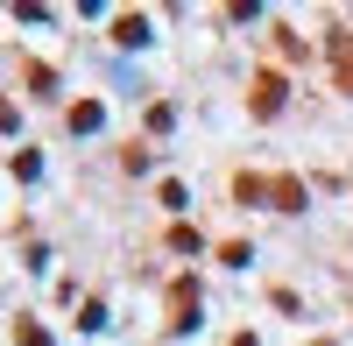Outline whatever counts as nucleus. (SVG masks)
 Returning <instances> with one entry per match:
<instances>
[{
  "mask_svg": "<svg viewBox=\"0 0 353 346\" xmlns=\"http://www.w3.org/2000/svg\"><path fill=\"white\" fill-rule=\"evenodd\" d=\"M21 346H50V339H43V332H36V325H21Z\"/></svg>",
  "mask_w": 353,
  "mask_h": 346,
  "instance_id": "1",
  "label": "nucleus"
}]
</instances>
